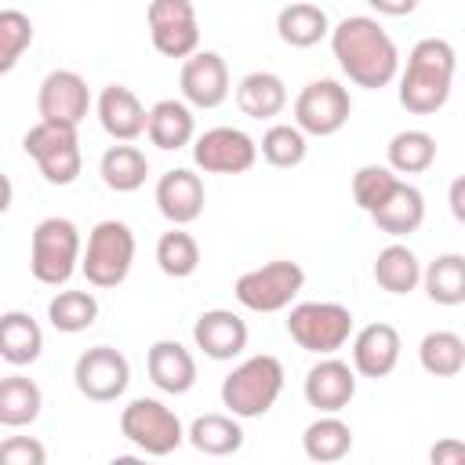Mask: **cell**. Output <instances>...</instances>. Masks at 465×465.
Instances as JSON below:
<instances>
[{"instance_id": "obj_1", "label": "cell", "mask_w": 465, "mask_h": 465, "mask_svg": "<svg viewBox=\"0 0 465 465\" xmlns=\"http://www.w3.org/2000/svg\"><path fill=\"white\" fill-rule=\"evenodd\" d=\"M331 51L341 73L367 91H381L400 76V51L371 15H349L331 29Z\"/></svg>"}, {"instance_id": "obj_2", "label": "cell", "mask_w": 465, "mask_h": 465, "mask_svg": "<svg viewBox=\"0 0 465 465\" xmlns=\"http://www.w3.org/2000/svg\"><path fill=\"white\" fill-rule=\"evenodd\" d=\"M458 69V51L443 36H425L411 47L400 73V105L414 116H432L447 105Z\"/></svg>"}, {"instance_id": "obj_3", "label": "cell", "mask_w": 465, "mask_h": 465, "mask_svg": "<svg viewBox=\"0 0 465 465\" xmlns=\"http://www.w3.org/2000/svg\"><path fill=\"white\" fill-rule=\"evenodd\" d=\"M283 392V363L269 352L247 356L222 378V407L236 418H262Z\"/></svg>"}, {"instance_id": "obj_4", "label": "cell", "mask_w": 465, "mask_h": 465, "mask_svg": "<svg viewBox=\"0 0 465 465\" xmlns=\"http://www.w3.org/2000/svg\"><path fill=\"white\" fill-rule=\"evenodd\" d=\"M80 262H84V240L69 218L51 214V218L36 222L33 243H29V272L36 283L62 287L80 269Z\"/></svg>"}, {"instance_id": "obj_5", "label": "cell", "mask_w": 465, "mask_h": 465, "mask_svg": "<svg viewBox=\"0 0 465 465\" xmlns=\"http://www.w3.org/2000/svg\"><path fill=\"white\" fill-rule=\"evenodd\" d=\"M134 251H138V243H134L131 225L120 222V218H105V222H98V225L87 232V247H84L80 272H84L87 283L98 287V291L120 287V283L131 276Z\"/></svg>"}, {"instance_id": "obj_6", "label": "cell", "mask_w": 465, "mask_h": 465, "mask_svg": "<svg viewBox=\"0 0 465 465\" xmlns=\"http://www.w3.org/2000/svg\"><path fill=\"white\" fill-rule=\"evenodd\" d=\"M120 436L149 458H167L189 440L182 429V418L163 400H153V396H134L120 411Z\"/></svg>"}, {"instance_id": "obj_7", "label": "cell", "mask_w": 465, "mask_h": 465, "mask_svg": "<svg viewBox=\"0 0 465 465\" xmlns=\"http://www.w3.org/2000/svg\"><path fill=\"white\" fill-rule=\"evenodd\" d=\"M305 287V269L291 258H272L258 269H247L236 276L232 294L251 312H283Z\"/></svg>"}, {"instance_id": "obj_8", "label": "cell", "mask_w": 465, "mask_h": 465, "mask_svg": "<svg viewBox=\"0 0 465 465\" xmlns=\"http://www.w3.org/2000/svg\"><path fill=\"white\" fill-rule=\"evenodd\" d=\"M287 334L298 349L331 356L352 338V312L341 302H298L287 312Z\"/></svg>"}, {"instance_id": "obj_9", "label": "cell", "mask_w": 465, "mask_h": 465, "mask_svg": "<svg viewBox=\"0 0 465 465\" xmlns=\"http://www.w3.org/2000/svg\"><path fill=\"white\" fill-rule=\"evenodd\" d=\"M22 149L25 156L40 167L44 182L51 185H73L84 171V156H80V134L76 127H65V124H33L22 138Z\"/></svg>"}, {"instance_id": "obj_10", "label": "cell", "mask_w": 465, "mask_h": 465, "mask_svg": "<svg viewBox=\"0 0 465 465\" xmlns=\"http://www.w3.org/2000/svg\"><path fill=\"white\" fill-rule=\"evenodd\" d=\"M352 116V98L349 87H341L338 80L323 76V80H309L298 98H294V124L312 134V138H331L338 134Z\"/></svg>"}, {"instance_id": "obj_11", "label": "cell", "mask_w": 465, "mask_h": 465, "mask_svg": "<svg viewBox=\"0 0 465 465\" xmlns=\"http://www.w3.org/2000/svg\"><path fill=\"white\" fill-rule=\"evenodd\" d=\"M73 381H76V392L84 400H91V403H113L131 385V363L113 345H91V349H84L76 356Z\"/></svg>"}, {"instance_id": "obj_12", "label": "cell", "mask_w": 465, "mask_h": 465, "mask_svg": "<svg viewBox=\"0 0 465 465\" xmlns=\"http://www.w3.org/2000/svg\"><path fill=\"white\" fill-rule=\"evenodd\" d=\"M145 22L153 47L163 58H189L200 51V22L193 0H149Z\"/></svg>"}, {"instance_id": "obj_13", "label": "cell", "mask_w": 465, "mask_h": 465, "mask_svg": "<svg viewBox=\"0 0 465 465\" xmlns=\"http://www.w3.org/2000/svg\"><path fill=\"white\" fill-rule=\"evenodd\" d=\"M258 160V142L240 127H207L193 138V163L203 174H243Z\"/></svg>"}, {"instance_id": "obj_14", "label": "cell", "mask_w": 465, "mask_h": 465, "mask_svg": "<svg viewBox=\"0 0 465 465\" xmlns=\"http://www.w3.org/2000/svg\"><path fill=\"white\" fill-rule=\"evenodd\" d=\"M36 113L47 124L80 127L91 113V87L76 69H51L36 91Z\"/></svg>"}, {"instance_id": "obj_15", "label": "cell", "mask_w": 465, "mask_h": 465, "mask_svg": "<svg viewBox=\"0 0 465 465\" xmlns=\"http://www.w3.org/2000/svg\"><path fill=\"white\" fill-rule=\"evenodd\" d=\"M305 403L316 407L320 414H338L352 403L356 396V367L338 360L334 352L331 356H320V363H312L305 371Z\"/></svg>"}, {"instance_id": "obj_16", "label": "cell", "mask_w": 465, "mask_h": 465, "mask_svg": "<svg viewBox=\"0 0 465 465\" xmlns=\"http://www.w3.org/2000/svg\"><path fill=\"white\" fill-rule=\"evenodd\" d=\"M178 84L193 109H218L229 98V65L218 51H196L182 62Z\"/></svg>"}, {"instance_id": "obj_17", "label": "cell", "mask_w": 465, "mask_h": 465, "mask_svg": "<svg viewBox=\"0 0 465 465\" xmlns=\"http://www.w3.org/2000/svg\"><path fill=\"white\" fill-rule=\"evenodd\" d=\"M247 338H251L247 320H243L240 312H232V309H207V312H200L196 323H193V341H196V349H200L207 360H218V363L236 360V356L247 349Z\"/></svg>"}, {"instance_id": "obj_18", "label": "cell", "mask_w": 465, "mask_h": 465, "mask_svg": "<svg viewBox=\"0 0 465 465\" xmlns=\"http://www.w3.org/2000/svg\"><path fill=\"white\" fill-rule=\"evenodd\" d=\"M94 113H98V124L102 131L113 138V142H134L145 134L149 127V109L142 105V98L124 87V84H105L98 91V102H94Z\"/></svg>"}, {"instance_id": "obj_19", "label": "cell", "mask_w": 465, "mask_h": 465, "mask_svg": "<svg viewBox=\"0 0 465 465\" xmlns=\"http://www.w3.org/2000/svg\"><path fill=\"white\" fill-rule=\"evenodd\" d=\"M207 193H203V178L189 167H174L167 174H160L156 182V211L171 222V225H193L203 214Z\"/></svg>"}, {"instance_id": "obj_20", "label": "cell", "mask_w": 465, "mask_h": 465, "mask_svg": "<svg viewBox=\"0 0 465 465\" xmlns=\"http://www.w3.org/2000/svg\"><path fill=\"white\" fill-rule=\"evenodd\" d=\"M403 352L400 331L392 323H367L352 334V367L360 378H385L396 371Z\"/></svg>"}, {"instance_id": "obj_21", "label": "cell", "mask_w": 465, "mask_h": 465, "mask_svg": "<svg viewBox=\"0 0 465 465\" xmlns=\"http://www.w3.org/2000/svg\"><path fill=\"white\" fill-rule=\"evenodd\" d=\"M145 371L153 378V385L167 396H185L196 385V360L193 352L174 341V338H160L149 345L145 352Z\"/></svg>"}, {"instance_id": "obj_22", "label": "cell", "mask_w": 465, "mask_h": 465, "mask_svg": "<svg viewBox=\"0 0 465 465\" xmlns=\"http://www.w3.org/2000/svg\"><path fill=\"white\" fill-rule=\"evenodd\" d=\"M371 222L381 232H389L392 240H403V236L418 232L421 222H425V196H421V189L400 178V185L389 193V200L371 211Z\"/></svg>"}, {"instance_id": "obj_23", "label": "cell", "mask_w": 465, "mask_h": 465, "mask_svg": "<svg viewBox=\"0 0 465 465\" xmlns=\"http://www.w3.org/2000/svg\"><path fill=\"white\" fill-rule=\"evenodd\" d=\"M149 142L163 153L185 149L196 138V120H193V105L178 102V98H160L149 109V127H145Z\"/></svg>"}, {"instance_id": "obj_24", "label": "cell", "mask_w": 465, "mask_h": 465, "mask_svg": "<svg viewBox=\"0 0 465 465\" xmlns=\"http://www.w3.org/2000/svg\"><path fill=\"white\" fill-rule=\"evenodd\" d=\"M236 105L251 120H272L287 109V84L269 69H254L236 84Z\"/></svg>"}, {"instance_id": "obj_25", "label": "cell", "mask_w": 465, "mask_h": 465, "mask_svg": "<svg viewBox=\"0 0 465 465\" xmlns=\"http://www.w3.org/2000/svg\"><path fill=\"white\" fill-rule=\"evenodd\" d=\"M40 352H44L40 323L22 309H7L0 316V356L11 367H29V363L40 360Z\"/></svg>"}, {"instance_id": "obj_26", "label": "cell", "mask_w": 465, "mask_h": 465, "mask_svg": "<svg viewBox=\"0 0 465 465\" xmlns=\"http://www.w3.org/2000/svg\"><path fill=\"white\" fill-rule=\"evenodd\" d=\"M331 18L320 4L309 0H294L287 7H280L276 15V33L287 47H316L323 36H331Z\"/></svg>"}, {"instance_id": "obj_27", "label": "cell", "mask_w": 465, "mask_h": 465, "mask_svg": "<svg viewBox=\"0 0 465 465\" xmlns=\"http://www.w3.org/2000/svg\"><path fill=\"white\" fill-rule=\"evenodd\" d=\"M240 421L243 418H236V414H200L185 429V436H189V443L200 454H207V458H229V454H236L243 447V425Z\"/></svg>"}, {"instance_id": "obj_28", "label": "cell", "mask_w": 465, "mask_h": 465, "mask_svg": "<svg viewBox=\"0 0 465 465\" xmlns=\"http://www.w3.org/2000/svg\"><path fill=\"white\" fill-rule=\"evenodd\" d=\"M98 174H102L105 189H113V193H134V189H142L145 178H149V160H145V153H142L138 145L120 142V145H109V149L102 153Z\"/></svg>"}, {"instance_id": "obj_29", "label": "cell", "mask_w": 465, "mask_h": 465, "mask_svg": "<svg viewBox=\"0 0 465 465\" xmlns=\"http://www.w3.org/2000/svg\"><path fill=\"white\" fill-rule=\"evenodd\" d=\"M302 450H305L309 461H320V465L341 461L352 450V429H349V421H341L338 414H320L316 421L305 425Z\"/></svg>"}, {"instance_id": "obj_30", "label": "cell", "mask_w": 465, "mask_h": 465, "mask_svg": "<svg viewBox=\"0 0 465 465\" xmlns=\"http://www.w3.org/2000/svg\"><path fill=\"white\" fill-rule=\"evenodd\" d=\"M421 272L425 269H421L418 254L400 240L381 247L378 258H374V283L381 291H389V294H411L421 283Z\"/></svg>"}, {"instance_id": "obj_31", "label": "cell", "mask_w": 465, "mask_h": 465, "mask_svg": "<svg viewBox=\"0 0 465 465\" xmlns=\"http://www.w3.org/2000/svg\"><path fill=\"white\" fill-rule=\"evenodd\" d=\"M44 407V392L33 378L25 374H7L0 381V425L4 429H22L33 425L40 418Z\"/></svg>"}, {"instance_id": "obj_32", "label": "cell", "mask_w": 465, "mask_h": 465, "mask_svg": "<svg viewBox=\"0 0 465 465\" xmlns=\"http://www.w3.org/2000/svg\"><path fill=\"white\" fill-rule=\"evenodd\" d=\"M418 363L432 378H454L465 371V338L458 331H429L418 345Z\"/></svg>"}, {"instance_id": "obj_33", "label": "cell", "mask_w": 465, "mask_h": 465, "mask_svg": "<svg viewBox=\"0 0 465 465\" xmlns=\"http://www.w3.org/2000/svg\"><path fill=\"white\" fill-rule=\"evenodd\" d=\"M421 287L436 305H461L465 302V254H436L425 272H421Z\"/></svg>"}, {"instance_id": "obj_34", "label": "cell", "mask_w": 465, "mask_h": 465, "mask_svg": "<svg viewBox=\"0 0 465 465\" xmlns=\"http://www.w3.org/2000/svg\"><path fill=\"white\" fill-rule=\"evenodd\" d=\"M436 163V138L421 127L396 131L389 138V167L396 174H421Z\"/></svg>"}, {"instance_id": "obj_35", "label": "cell", "mask_w": 465, "mask_h": 465, "mask_svg": "<svg viewBox=\"0 0 465 465\" xmlns=\"http://www.w3.org/2000/svg\"><path fill=\"white\" fill-rule=\"evenodd\" d=\"M156 265L171 280L193 276L200 269V243H196V236L185 232V225H171V232H163L156 240Z\"/></svg>"}, {"instance_id": "obj_36", "label": "cell", "mask_w": 465, "mask_h": 465, "mask_svg": "<svg viewBox=\"0 0 465 465\" xmlns=\"http://www.w3.org/2000/svg\"><path fill=\"white\" fill-rule=\"evenodd\" d=\"M47 320L62 334H80L98 320V298L91 291H58L47 302Z\"/></svg>"}, {"instance_id": "obj_37", "label": "cell", "mask_w": 465, "mask_h": 465, "mask_svg": "<svg viewBox=\"0 0 465 465\" xmlns=\"http://www.w3.org/2000/svg\"><path fill=\"white\" fill-rule=\"evenodd\" d=\"M258 153L269 167H280V171H291L305 160L309 153V134L298 127V124H272L262 142H258Z\"/></svg>"}, {"instance_id": "obj_38", "label": "cell", "mask_w": 465, "mask_h": 465, "mask_svg": "<svg viewBox=\"0 0 465 465\" xmlns=\"http://www.w3.org/2000/svg\"><path fill=\"white\" fill-rule=\"evenodd\" d=\"M400 185V174L389 167V163H363L356 174H352V200L360 211H374L389 200V193Z\"/></svg>"}, {"instance_id": "obj_39", "label": "cell", "mask_w": 465, "mask_h": 465, "mask_svg": "<svg viewBox=\"0 0 465 465\" xmlns=\"http://www.w3.org/2000/svg\"><path fill=\"white\" fill-rule=\"evenodd\" d=\"M33 44V22L29 15L7 7L0 11V73H11L18 65V58L29 51Z\"/></svg>"}, {"instance_id": "obj_40", "label": "cell", "mask_w": 465, "mask_h": 465, "mask_svg": "<svg viewBox=\"0 0 465 465\" xmlns=\"http://www.w3.org/2000/svg\"><path fill=\"white\" fill-rule=\"evenodd\" d=\"M0 461L4 465H44L47 461V447L33 436H7L0 443Z\"/></svg>"}, {"instance_id": "obj_41", "label": "cell", "mask_w": 465, "mask_h": 465, "mask_svg": "<svg viewBox=\"0 0 465 465\" xmlns=\"http://www.w3.org/2000/svg\"><path fill=\"white\" fill-rule=\"evenodd\" d=\"M429 458H432V465H465V443L454 440V436H447V440L432 443Z\"/></svg>"}, {"instance_id": "obj_42", "label": "cell", "mask_w": 465, "mask_h": 465, "mask_svg": "<svg viewBox=\"0 0 465 465\" xmlns=\"http://www.w3.org/2000/svg\"><path fill=\"white\" fill-rule=\"evenodd\" d=\"M447 207H450L454 222L465 225V174H458V178L447 185Z\"/></svg>"}, {"instance_id": "obj_43", "label": "cell", "mask_w": 465, "mask_h": 465, "mask_svg": "<svg viewBox=\"0 0 465 465\" xmlns=\"http://www.w3.org/2000/svg\"><path fill=\"white\" fill-rule=\"evenodd\" d=\"M378 15H389V18H403V15H414L418 11V0H367Z\"/></svg>"}]
</instances>
